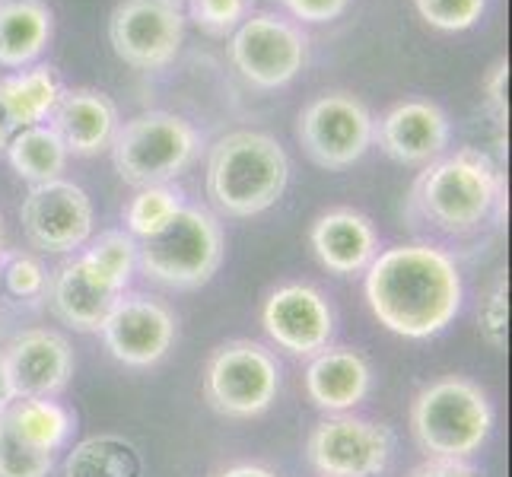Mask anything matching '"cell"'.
<instances>
[{"instance_id":"cell-10","label":"cell","mask_w":512,"mask_h":477,"mask_svg":"<svg viewBox=\"0 0 512 477\" xmlns=\"http://www.w3.org/2000/svg\"><path fill=\"white\" fill-rule=\"evenodd\" d=\"M395 452L385 423L353 414H334L312 430L306 455L322 477H379Z\"/></svg>"},{"instance_id":"cell-2","label":"cell","mask_w":512,"mask_h":477,"mask_svg":"<svg viewBox=\"0 0 512 477\" xmlns=\"http://www.w3.org/2000/svg\"><path fill=\"white\" fill-rule=\"evenodd\" d=\"M290 156L264 131H233L207 156V194L226 217H258L284 198Z\"/></svg>"},{"instance_id":"cell-27","label":"cell","mask_w":512,"mask_h":477,"mask_svg":"<svg viewBox=\"0 0 512 477\" xmlns=\"http://www.w3.org/2000/svg\"><path fill=\"white\" fill-rule=\"evenodd\" d=\"M83 252L90 255L121 290H128L131 274L137 268V239H131L125 229H109V233L93 239L90 249H83Z\"/></svg>"},{"instance_id":"cell-19","label":"cell","mask_w":512,"mask_h":477,"mask_svg":"<svg viewBox=\"0 0 512 477\" xmlns=\"http://www.w3.org/2000/svg\"><path fill=\"white\" fill-rule=\"evenodd\" d=\"M118 125V105L99 90H61L55 112L48 115V128L74 156H96L109 150Z\"/></svg>"},{"instance_id":"cell-30","label":"cell","mask_w":512,"mask_h":477,"mask_svg":"<svg viewBox=\"0 0 512 477\" xmlns=\"http://www.w3.org/2000/svg\"><path fill=\"white\" fill-rule=\"evenodd\" d=\"M478 331L493 350H506L509 341V299H506V274L497 277V284L487 293L478 312Z\"/></svg>"},{"instance_id":"cell-17","label":"cell","mask_w":512,"mask_h":477,"mask_svg":"<svg viewBox=\"0 0 512 477\" xmlns=\"http://www.w3.org/2000/svg\"><path fill=\"white\" fill-rule=\"evenodd\" d=\"M449 137H452L449 115L439 105L427 99H408L398 102L395 109H388L379 118L373 140H379V147L395 163L420 166L443 156V150L449 147Z\"/></svg>"},{"instance_id":"cell-11","label":"cell","mask_w":512,"mask_h":477,"mask_svg":"<svg viewBox=\"0 0 512 477\" xmlns=\"http://www.w3.org/2000/svg\"><path fill=\"white\" fill-rule=\"evenodd\" d=\"M185 20L175 0H121L109 20V42L115 55L137 67L156 70L179 55Z\"/></svg>"},{"instance_id":"cell-20","label":"cell","mask_w":512,"mask_h":477,"mask_svg":"<svg viewBox=\"0 0 512 477\" xmlns=\"http://www.w3.org/2000/svg\"><path fill=\"white\" fill-rule=\"evenodd\" d=\"M373 369L353 347H325L306 366V392L315 408L347 414L369 395Z\"/></svg>"},{"instance_id":"cell-36","label":"cell","mask_w":512,"mask_h":477,"mask_svg":"<svg viewBox=\"0 0 512 477\" xmlns=\"http://www.w3.org/2000/svg\"><path fill=\"white\" fill-rule=\"evenodd\" d=\"M13 401H16V392H13V382H10V373H7L4 350H0V414H4Z\"/></svg>"},{"instance_id":"cell-39","label":"cell","mask_w":512,"mask_h":477,"mask_svg":"<svg viewBox=\"0 0 512 477\" xmlns=\"http://www.w3.org/2000/svg\"><path fill=\"white\" fill-rule=\"evenodd\" d=\"M0 258H4V255H0ZM0 287H4V261H0Z\"/></svg>"},{"instance_id":"cell-24","label":"cell","mask_w":512,"mask_h":477,"mask_svg":"<svg viewBox=\"0 0 512 477\" xmlns=\"http://www.w3.org/2000/svg\"><path fill=\"white\" fill-rule=\"evenodd\" d=\"M4 153L10 159L13 172L32 185H45V182L61 179V172L67 169V156H70L61 144V137L48 125L16 131L7 140Z\"/></svg>"},{"instance_id":"cell-34","label":"cell","mask_w":512,"mask_h":477,"mask_svg":"<svg viewBox=\"0 0 512 477\" xmlns=\"http://www.w3.org/2000/svg\"><path fill=\"white\" fill-rule=\"evenodd\" d=\"M408 477H481V471L468 462H452V458H430L417 465Z\"/></svg>"},{"instance_id":"cell-16","label":"cell","mask_w":512,"mask_h":477,"mask_svg":"<svg viewBox=\"0 0 512 477\" xmlns=\"http://www.w3.org/2000/svg\"><path fill=\"white\" fill-rule=\"evenodd\" d=\"M16 398H55L74 376V350L67 338L48 328L16 334L4 350Z\"/></svg>"},{"instance_id":"cell-4","label":"cell","mask_w":512,"mask_h":477,"mask_svg":"<svg viewBox=\"0 0 512 477\" xmlns=\"http://www.w3.org/2000/svg\"><path fill=\"white\" fill-rule=\"evenodd\" d=\"M493 430V404L481 385L443 376L423 385L411 404V433L430 458L465 462L481 452Z\"/></svg>"},{"instance_id":"cell-7","label":"cell","mask_w":512,"mask_h":477,"mask_svg":"<svg viewBox=\"0 0 512 477\" xmlns=\"http://www.w3.org/2000/svg\"><path fill=\"white\" fill-rule=\"evenodd\" d=\"M280 392V363L255 341H226L204 369V395L223 417L249 420L264 414Z\"/></svg>"},{"instance_id":"cell-35","label":"cell","mask_w":512,"mask_h":477,"mask_svg":"<svg viewBox=\"0 0 512 477\" xmlns=\"http://www.w3.org/2000/svg\"><path fill=\"white\" fill-rule=\"evenodd\" d=\"M503 83H506V64H500V67H497V74H493V80L487 83V90H490V102H493V109H497V115H500V118L506 115Z\"/></svg>"},{"instance_id":"cell-3","label":"cell","mask_w":512,"mask_h":477,"mask_svg":"<svg viewBox=\"0 0 512 477\" xmlns=\"http://www.w3.org/2000/svg\"><path fill=\"white\" fill-rule=\"evenodd\" d=\"M503 194L500 172L478 150H458L433 159L414 182L411 207L423 220L449 236H468L481 229Z\"/></svg>"},{"instance_id":"cell-6","label":"cell","mask_w":512,"mask_h":477,"mask_svg":"<svg viewBox=\"0 0 512 477\" xmlns=\"http://www.w3.org/2000/svg\"><path fill=\"white\" fill-rule=\"evenodd\" d=\"M201 137L191 121L175 112H144L118 125L112 163L118 179L131 188L169 185L198 156Z\"/></svg>"},{"instance_id":"cell-22","label":"cell","mask_w":512,"mask_h":477,"mask_svg":"<svg viewBox=\"0 0 512 477\" xmlns=\"http://www.w3.org/2000/svg\"><path fill=\"white\" fill-rule=\"evenodd\" d=\"M58 99H61V83L55 77V70L45 64L23 67L0 80V115H4L13 134L23 128L48 125V115L55 112Z\"/></svg>"},{"instance_id":"cell-26","label":"cell","mask_w":512,"mask_h":477,"mask_svg":"<svg viewBox=\"0 0 512 477\" xmlns=\"http://www.w3.org/2000/svg\"><path fill=\"white\" fill-rule=\"evenodd\" d=\"M182 207H185L182 194H179V188H172V185L137 188V194L125 207V229H128V236L140 239V242L156 236L160 229L169 226V220L179 214Z\"/></svg>"},{"instance_id":"cell-21","label":"cell","mask_w":512,"mask_h":477,"mask_svg":"<svg viewBox=\"0 0 512 477\" xmlns=\"http://www.w3.org/2000/svg\"><path fill=\"white\" fill-rule=\"evenodd\" d=\"M51 35L55 13L45 0H0V67L23 70L39 61Z\"/></svg>"},{"instance_id":"cell-23","label":"cell","mask_w":512,"mask_h":477,"mask_svg":"<svg viewBox=\"0 0 512 477\" xmlns=\"http://www.w3.org/2000/svg\"><path fill=\"white\" fill-rule=\"evenodd\" d=\"M10 430L35 452L55 455L74 433V414L51 398H16L4 411Z\"/></svg>"},{"instance_id":"cell-9","label":"cell","mask_w":512,"mask_h":477,"mask_svg":"<svg viewBox=\"0 0 512 477\" xmlns=\"http://www.w3.org/2000/svg\"><path fill=\"white\" fill-rule=\"evenodd\" d=\"M306 45V35L296 23L274 13H255L236 26L229 58L258 90H280L303 70Z\"/></svg>"},{"instance_id":"cell-15","label":"cell","mask_w":512,"mask_h":477,"mask_svg":"<svg viewBox=\"0 0 512 477\" xmlns=\"http://www.w3.org/2000/svg\"><path fill=\"white\" fill-rule=\"evenodd\" d=\"M121 290L115 280L105 274L99 264L80 252L74 261H67L58 268V274L48 284V303L64 325L74 331L93 334L102 331L105 318L121 299Z\"/></svg>"},{"instance_id":"cell-40","label":"cell","mask_w":512,"mask_h":477,"mask_svg":"<svg viewBox=\"0 0 512 477\" xmlns=\"http://www.w3.org/2000/svg\"><path fill=\"white\" fill-rule=\"evenodd\" d=\"M0 239H4V229H0ZM0 255H4V245H0Z\"/></svg>"},{"instance_id":"cell-33","label":"cell","mask_w":512,"mask_h":477,"mask_svg":"<svg viewBox=\"0 0 512 477\" xmlns=\"http://www.w3.org/2000/svg\"><path fill=\"white\" fill-rule=\"evenodd\" d=\"M284 7L303 23H331L350 7V0H284Z\"/></svg>"},{"instance_id":"cell-12","label":"cell","mask_w":512,"mask_h":477,"mask_svg":"<svg viewBox=\"0 0 512 477\" xmlns=\"http://www.w3.org/2000/svg\"><path fill=\"white\" fill-rule=\"evenodd\" d=\"M20 220L29 242L42 252L67 255L93 239V201L80 185L55 179L32 185L23 198Z\"/></svg>"},{"instance_id":"cell-31","label":"cell","mask_w":512,"mask_h":477,"mask_svg":"<svg viewBox=\"0 0 512 477\" xmlns=\"http://www.w3.org/2000/svg\"><path fill=\"white\" fill-rule=\"evenodd\" d=\"M4 287L16 299H39L48 290V274L32 255H7L4 252Z\"/></svg>"},{"instance_id":"cell-38","label":"cell","mask_w":512,"mask_h":477,"mask_svg":"<svg viewBox=\"0 0 512 477\" xmlns=\"http://www.w3.org/2000/svg\"><path fill=\"white\" fill-rule=\"evenodd\" d=\"M13 137V131L7 128V121H4V115H0V150H4L7 147V140Z\"/></svg>"},{"instance_id":"cell-1","label":"cell","mask_w":512,"mask_h":477,"mask_svg":"<svg viewBox=\"0 0 512 477\" xmlns=\"http://www.w3.org/2000/svg\"><path fill=\"white\" fill-rule=\"evenodd\" d=\"M366 303L379 325L398 338L427 341L462 312V271L436 245H395L366 268Z\"/></svg>"},{"instance_id":"cell-37","label":"cell","mask_w":512,"mask_h":477,"mask_svg":"<svg viewBox=\"0 0 512 477\" xmlns=\"http://www.w3.org/2000/svg\"><path fill=\"white\" fill-rule=\"evenodd\" d=\"M214 477H277V474L264 465H233V468H223Z\"/></svg>"},{"instance_id":"cell-14","label":"cell","mask_w":512,"mask_h":477,"mask_svg":"<svg viewBox=\"0 0 512 477\" xmlns=\"http://www.w3.org/2000/svg\"><path fill=\"white\" fill-rule=\"evenodd\" d=\"M261 325L268 338L293 357H315L331 347L334 338L331 303L309 284L277 287L261 306Z\"/></svg>"},{"instance_id":"cell-8","label":"cell","mask_w":512,"mask_h":477,"mask_svg":"<svg viewBox=\"0 0 512 477\" xmlns=\"http://www.w3.org/2000/svg\"><path fill=\"white\" fill-rule=\"evenodd\" d=\"M296 137L312 163L322 169H347L376 144V118L350 93H325L299 112Z\"/></svg>"},{"instance_id":"cell-13","label":"cell","mask_w":512,"mask_h":477,"mask_svg":"<svg viewBox=\"0 0 512 477\" xmlns=\"http://www.w3.org/2000/svg\"><path fill=\"white\" fill-rule=\"evenodd\" d=\"M179 322L166 303L147 293H121L115 309L102 325V341L109 353L125 366H156L175 344Z\"/></svg>"},{"instance_id":"cell-29","label":"cell","mask_w":512,"mask_h":477,"mask_svg":"<svg viewBox=\"0 0 512 477\" xmlns=\"http://www.w3.org/2000/svg\"><path fill=\"white\" fill-rule=\"evenodd\" d=\"M420 20L439 32H465L481 20L487 0H414Z\"/></svg>"},{"instance_id":"cell-5","label":"cell","mask_w":512,"mask_h":477,"mask_svg":"<svg viewBox=\"0 0 512 477\" xmlns=\"http://www.w3.org/2000/svg\"><path fill=\"white\" fill-rule=\"evenodd\" d=\"M223 264V229L201 207H182L166 229L137 245V268L172 290H198Z\"/></svg>"},{"instance_id":"cell-28","label":"cell","mask_w":512,"mask_h":477,"mask_svg":"<svg viewBox=\"0 0 512 477\" xmlns=\"http://www.w3.org/2000/svg\"><path fill=\"white\" fill-rule=\"evenodd\" d=\"M55 468V455L35 452L16 439L7 417L0 414V477H48Z\"/></svg>"},{"instance_id":"cell-25","label":"cell","mask_w":512,"mask_h":477,"mask_svg":"<svg viewBox=\"0 0 512 477\" xmlns=\"http://www.w3.org/2000/svg\"><path fill=\"white\" fill-rule=\"evenodd\" d=\"M144 462L134 443L121 436L83 439L64 462V477H140Z\"/></svg>"},{"instance_id":"cell-32","label":"cell","mask_w":512,"mask_h":477,"mask_svg":"<svg viewBox=\"0 0 512 477\" xmlns=\"http://www.w3.org/2000/svg\"><path fill=\"white\" fill-rule=\"evenodd\" d=\"M191 16L201 29L223 35L245 20V0H191Z\"/></svg>"},{"instance_id":"cell-18","label":"cell","mask_w":512,"mask_h":477,"mask_svg":"<svg viewBox=\"0 0 512 477\" xmlns=\"http://www.w3.org/2000/svg\"><path fill=\"white\" fill-rule=\"evenodd\" d=\"M309 242L322 268L341 277L363 274L379 255L376 226L350 207H334L322 214L309 229Z\"/></svg>"}]
</instances>
